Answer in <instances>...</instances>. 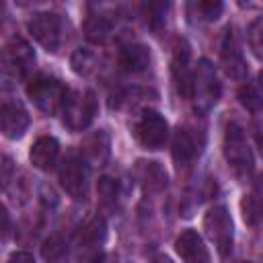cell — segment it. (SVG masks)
Here are the masks:
<instances>
[{
    "mask_svg": "<svg viewBox=\"0 0 263 263\" xmlns=\"http://www.w3.org/2000/svg\"><path fill=\"white\" fill-rule=\"evenodd\" d=\"M220 62H222L224 72L230 78L242 80L247 76V62L242 58V49L238 45V39H236V33L232 27H228L224 31V37L220 43Z\"/></svg>",
    "mask_w": 263,
    "mask_h": 263,
    "instance_id": "cell-10",
    "label": "cell"
},
{
    "mask_svg": "<svg viewBox=\"0 0 263 263\" xmlns=\"http://www.w3.org/2000/svg\"><path fill=\"white\" fill-rule=\"evenodd\" d=\"M97 191H99V197H101L105 203H115L117 193H119V185H117L115 179L103 177V179H99V183H97Z\"/></svg>",
    "mask_w": 263,
    "mask_h": 263,
    "instance_id": "cell-28",
    "label": "cell"
},
{
    "mask_svg": "<svg viewBox=\"0 0 263 263\" xmlns=\"http://www.w3.org/2000/svg\"><path fill=\"white\" fill-rule=\"evenodd\" d=\"M58 156H60V144L51 136L37 138L31 146V152H29L31 164L39 171H51L58 162Z\"/></svg>",
    "mask_w": 263,
    "mask_h": 263,
    "instance_id": "cell-15",
    "label": "cell"
},
{
    "mask_svg": "<svg viewBox=\"0 0 263 263\" xmlns=\"http://www.w3.org/2000/svg\"><path fill=\"white\" fill-rule=\"evenodd\" d=\"M119 66L127 74L144 72L150 66V51L142 43H127L119 51Z\"/></svg>",
    "mask_w": 263,
    "mask_h": 263,
    "instance_id": "cell-16",
    "label": "cell"
},
{
    "mask_svg": "<svg viewBox=\"0 0 263 263\" xmlns=\"http://www.w3.org/2000/svg\"><path fill=\"white\" fill-rule=\"evenodd\" d=\"M66 242L60 238V236H51V238H47L45 242H43V247H41V253H43V259L47 261V263H58V261H62L64 259V255H66Z\"/></svg>",
    "mask_w": 263,
    "mask_h": 263,
    "instance_id": "cell-25",
    "label": "cell"
},
{
    "mask_svg": "<svg viewBox=\"0 0 263 263\" xmlns=\"http://www.w3.org/2000/svg\"><path fill=\"white\" fill-rule=\"evenodd\" d=\"M29 113L18 105V103H2L0 109V129L4 134V138L8 140H18L23 138V134L29 127Z\"/></svg>",
    "mask_w": 263,
    "mask_h": 263,
    "instance_id": "cell-13",
    "label": "cell"
},
{
    "mask_svg": "<svg viewBox=\"0 0 263 263\" xmlns=\"http://www.w3.org/2000/svg\"><path fill=\"white\" fill-rule=\"evenodd\" d=\"M261 152H263V142H261Z\"/></svg>",
    "mask_w": 263,
    "mask_h": 263,
    "instance_id": "cell-34",
    "label": "cell"
},
{
    "mask_svg": "<svg viewBox=\"0 0 263 263\" xmlns=\"http://www.w3.org/2000/svg\"><path fill=\"white\" fill-rule=\"evenodd\" d=\"M224 158L230 171L238 179H247L253 173V154L245 136V129L238 121H228L224 132Z\"/></svg>",
    "mask_w": 263,
    "mask_h": 263,
    "instance_id": "cell-1",
    "label": "cell"
},
{
    "mask_svg": "<svg viewBox=\"0 0 263 263\" xmlns=\"http://www.w3.org/2000/svg\"><path fill=\"white\" fill-rule=\"evenodd\" d=\"M35 62L33 47L23 37H12L4 47V70L14 76H25Z\"/></svg>",
    "mask_w": 263,
    "mask_h": 263,
    "instance_id": "cell-12",
    "label": "cell"
},
{
    "mask_svg": "<svg viewBox=\"0 0 263 263\" xmlns=\"http://www.w3.org/2000/svg\"><path fill=\"white\" fill-rule=\"evenodd\" d=\"M175 251L185 263H210V253L203 238L195 230H183L175 240Z\"/></svg>",
    "mask_w": 263,
    "mask_h": 263,
    "instance_id": "cell-14",
    "label": "cell"
},
{
    "mask_svg": "<svg viewBox=\"0 0 263 263\" xmlns=\"http://www.w3.org/2000/svg\"><path fill=\"white\" fill-rule=\"evenodd\" d=\"M224 10V4L218 0H201V2H191L187 4V12L193 21L199 23H212L216 21Z\"/></svg>",
    "mask_w": 263,
    "mask_h": 263,
    "instance_id": "cell-20",
    "label": "cell"
},
{
    "mask_svg": "<svg viewBox=\"0 0 263 263\" xmlns=\"http://www.w3.org/2000/svg\"><path fill=\"white\" fill-rule=\"evenodd\" d=\"M6 263H35V257L27 251H14V253H10Z\"/></svg>",
    "mask_w": 263,
    "mask_h": 263,
    "instance_id": "cell-29",
    "label": "cell"
},
{
    "mask_svg": "<svg viewBox=\"0 0 263 263\" xmlns=\"http://www.w3.org/2000/svg\"><path fill=\"white\" fill-rule=\"evenodd\" d=\"M259 82H261V86H263V72L259 74Z\"/></svg>",
    "mask_w": 263,
    "mask_h": 263,
    "instance_id": "cell-33",
    "label": "cell"
},
{
    "mask_svg": "<svg viewBox=\"0 0 263 263\" xmlns=\"http://www.w3.org/2000/svg\"><path fill=\"white\" fill-rule=\"evenodd\" d=\"M99 111V103L92 90L86 92H76V90H68L64 105H62V119L64 125L72 132H82L86 129L95 115Z\"/></svg>",
    "mask_w": 263,
    "mask_h": 263,
    "instance_id": "cell-3",
    "label": "cell"
},
{
    "mask_svg": "<svg viewBox=\"0 0 263 263\" xmlns=\"http://www.w3.org/2000/svg\"><path fill=\"white\" fill-rule=\"evenodd\" d=\"M134 136L146 150H160L168 138V123L160 113L146 111L136 121Z\"/></svg>",
    "mask_w": 263,
    "mask_h": 263,
    "instance_id": "cell-8",
    "label": "cell"
},
{
    "mask_svg": "<svg viewBox=\"0 0 263 263\" xmlns=\"http://www.w3.org/2000/svg\"><path fill=\"white\" fill-rule=\"evenodd\" d=\"M31 37L45 49L55 53L64 43V18L55 12H37L27 23Z\"/></svg>",
    "mask_w": 263,
    "mask_h": 263,
    "instance_id": "cell-5",
    "label": "cell"
},
{
    "mask_svg": "<svg viewBox=\"0 0 263 263\" xmlns=\"http://www.w3.org/2000/svg\"><path fill=\"white\" fill-rule=\"evenodd\" d=\"M152 263H173L168 257H164V255H158V257H154V261Z\"/></svg>",
    "mask_w": 263,
    "mask_h": 263,
    "instance_id": "cell-32",
    "label": "cell"
},
{
    "mask_svg": "<svg viewBox=\"0 0 263 263\" xmlns=\"http://www.w3.org/2000/svg\"><path fill=\"white\" fill-rule=\"evenodd\" d=\"M189 60H191V49L187 41L179 39L171 60V74L175 88L183 99H191V86H193V70L189 66Z\"/></svg>",
    "mask_w": 263,
    "mask_h": 263,
    "instance_id": "cell-9",
    "label": "cell"
},
{
    "mask_svg": "<svg viewBox=\"0 0 263 263\" xmlns=\"http://www.w3.org/2000/svg\"><path fill=\"white\" fill-rule=\"evenodd\" d=\"M2 222H4V226H2V234H4V238H6L8 232H10V218H8V210H6V208L2 210Z\"/></svg>",
    "mask_w": 263,
    "mask_h": 263,
    "instance_id": "cell-31",
    "label": "cell"
},
{
    "mask_svg": "<svg viewBox=\"0 0 263 263\" xmlns=\"http://www.w3.org/2000/svg\"><path fill=\"white\" fill-rule=\"evenodd\" d=\"M66 92L68 90L62 86V82L53 76H47V74H37L27 84V97L45 115H53V113L62 111Z\"/></svg>",
    "mask_w": 263,
    "mask_h": 263,
    "instance_id": "cell-4",
    "label": "cell"
},
{
    "mask_svg": "<svg viewBox=\"0 0 263 263\" xmlns=\"http://www.w3.org/2000/svg\"><path fill=\"white\" fill-rule=\"evenodd\" d=\"M240 208H242V218H245V222L251 224V226H255V224L263 218V199H261L257 193L245 195Z\"/></svg>",
    "mask_w": 263,
    "mask_h": 263,
    "instance_id": "cell-23",
    "label": "cell"
},
{
    "mask_svg": "<svg viewBox=\"0 0 263 263\" xmlns=\"http://www.w3.org/2000/svg\"><path fill=\"white\" fill-rule=\"evenodd\" d=\"M247 263H249V261H247Z\"/></svg>",
    "mask_w": 263,
    "mask_h": 263,
    "instance_id": "cell-35",
    "label": "cell"
},
{
    "mask_svg": "<svg viewBox=\"0 0 263 263\" xmlns=\"http://www.w3.org/2000/svg\"><path fill=\"white\" fill-rule=\"evenodd\" d=\"M136 175L146 189L156 191V189L166 187V173L162 171V166L158 162H138Z\"/></svg>",
    "mask_w": 263,
    "mask_h": 263,
    "instance_id": "cell-19",
    "label": "cell"
},
{
    "mask_svg": "<svg viewBox=\"0 0 263 263\" xmlns=\"http://www.w3.org/2000/svg\"><path fill=\"white\" fill-rule=\"evenodd\" d=\"M10 171H12L10 158H8V156H2V183H4V187H6L8 181H10Z\"/></svg>",
    "mask_w": 263,
    "mask_h": 263,
    "instance_id": "cell-30",
    "label": "cell"
},
{
    "mask_svg": "<svg viewBox=\"0 0 263 263\" xmlns=\"http://www.w3.org/2000/svg\"><path fill=\"white\" fill-rule=\"evenodd\" d=\"M166 8H168V4H164V2H150V4L144 6V10L148 14L146 18H148V25H150L152 31H160V27L164 25Z\"/></svg>",
    "mask_w": 263,
    "mask_h": 263,
    "instance_id": "cell-26",
    "label": "cell"
},
{
    "mask_svg": "<svg viewBox=\"0 0 263 263\" xmlns=\"http://www.w3.org/2000/svg\"><path fill=\"white\" fill-rule=\"evenodd\" d=\"M72 70L78 74V76H88L90 72H95L97 68V53L88 47H80L72 53Z\"/></svg>",
    "mask_w": 263,
    "mask_h": 263,
    "instance_id": "cell-22",
    "label": "cell"
},
{
    "mask_svg": "<svg viewBox=\"0 0 263 263\" xmlns=\"http://www.w3.org/2000/svg\"><path fill=\"white\" fill-rule=\"evenodd\" d=\"M82 156H84V160H92L99 164L105 162L109 156V136L105 132H97V134L88 136L82 146Z\"/></svg>",
    "mask_w": 263,
    "mask_h": 263,
    "instance_id": "cell-18",
    "label": "cell"
},
{
    "mask_svg": "<svg viewBox=\"0 0 263 263\" xmlns=\"http://www.w3.org/2000/svg\"><path fill=\"white\" fill-rule=\"evenodd\" d=\"M249 45L253 53L263 60V16H259L251 27H249Z\"/></svg>",
    "mask_w": 263,
    "mask_h": 263,
    "instance_id": "cell-27",
    "label": "cell"
},
{
    "mask_svg": "<svg viewBox=\"0 0 263 263\" xmlns=\"http://www.w3.org/2000/svg\"><path fill=\"white\" fill-rule=\"evenodd\" d=\"M62 189L74 199V201H84L88 197V166L84 156H68L58 173Z\"/></svg>",
    "mask_w": 263,
    "mask_h": 263,
    "instance_id": "cell-7",
    "label": "cell"
},
{
    "mask_svg": "<svg viewBox=\"0 0 263 263\" xmlns=\"http://www.w3.org/2000/svg\"><path fill=\"white\" fill-rule=\"evenodd\" d=\"M238 101H240V105H242L247 111H251V113H259V111L263 109V97H261L259 90H257L255 86H251V84H242V86L238 88Z\"/></svg>",
    "mask_w": 263,
    "mask_h": 263,
    "instance_id": "cell-24",
    "label": "cell"
},
{
    "mask_svg": "<svg viewBox=\"0 0 263 263\" xmlns=\"http://www.w3.org/2000/svg\"><path fill=\"white\" fill-rule=\"evenodd\" d=\"M105 238H107V222L101 216L90 218L82 226V230L78 234V242L84 249H97V247H101L105 242Z\"/></svg>",
    "mask_w": 263,
    "mask_h": 263,
    "instance_id": "cell-17",
    "label": "cell"
},
{
    "mask_svg": "<svg viewBox=\"0 0 263 263\" xmlns=\"http://www.w3.org/2000/svg\"><path fill=\"white\" fill-rule=\"evenodd\" d=\"M111 33V21L105 14H88L84 21V35L92 43H105Z\"/></svg>",
    "mask_w": 263,
    "mask_h": 263,
    "instance_id": "cell-21",
    "label": "cell"
},
{
    "mask_svg": "<svg viewBox=\"0 0 263 263\" xmlns=\"http://www.w3.org/2000/svg\"><path fill=\"white\" fill-rule=\"evenodd\" d=\"M203 230L222 257H228L232 253V245H234L232 218L224 205H214L212 210H208L203 218Z\"/></svg>",
    "mask_w": 263,
    "mask_h": 263,
    "instance_id": "cell-6",
    "label": "cell"
},
{
    "mask_svg": "<svg viewBox=\"0 0 263 263\" xmlns=\"http://www.w3.org/2000/svg\"><path fill=\"white\" fill-rule=\"evenodd\" d=\"M203 136L189 127H179L173 138V160L179 168H187L201 152Z\"/></svg>",
    "mask_w": 263,
    "mask_h": 263,
    "instance_id": "cell-11",
    "label": "cell"
},
{
    "mask_svg": "<svg viewBox=\"0 0 263 263\" xmlns=\"http://www.w3.org/2000/svg\"><path fill=\"white\" fill-rule=\"evenodd\" d=\"M222 84L218 80L216 68L208 60H199L197 68L193 70V86H191V101L197 113H208L220 99Z\"/></svg>",
    "mask_w": 263,
    "mask_h": 263,
    "instance_id": "cell-2",
    "label": "cell"
}]
</instances>
